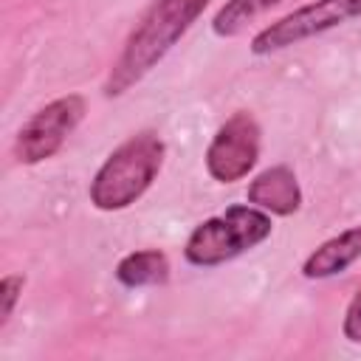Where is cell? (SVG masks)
Wrapping results in <instances>:
<instances>
[{"instance_id": "9", "label": "cell", "mask_w": 361, "mask_h": 361, "mask_svg": "<svg viewBox=\"0 0 361 361\" xmlns=\"http://www.w3.org/2000/svg\"><path fill=\"white\" fill-rule=\"evenodd\" d=\"M116 279L124 288H147V285H164L169 279V259L158 248H141L118 259Z\"/></svg>"}, {"instance_id": "10", "label": "cell", "mask_w": 361, "mask_h": 361, "mask_svg": "<svg viewBox=\"0 0 361 361\" xmlns=\"http://www.w3.org/2000/svg\"><path fill=\"white\" fill-rule=\"evenodd\" d=\"M282 0H228L220 6V11L212 20V31L217 37H237L243 34L257 17L276 8Z\"/></svg>"}, {"instance_id": "8", "label": "cell", "mask_w": 361, "mask_h": 361, "mask_svg": "<svg viewBox=\"0 0 361 361\" xmlns=\"http://www.w3.org/2000/svg\"><path fill=\"white\" fill-rule=\"evenodd\" d=\"M358 259H361V223L338 231L336 237L324 240L316 251H310L302 262V276L305 279H327V276L344 274Z\"/></svg>"}, {"instance_id": "7", "label": "cell", "mask_w": 361, "mask_h": 361, "mask_svg": "<svg viewBox=\"0 0 361 361\" xmlns=\"http://www.w3.org/2000/svg\"><path fill=\"white\" fill-rule=\"evenodd\" d=\"M245 197L251 206H257L268 214H276V217H288V214L299 212V206H302L299 180H296L293 169L285 164H276V166L259 172L248 183Z\"/></svg>"}, {"instance_id": "2", "label": "cell", "mask_w": 361, "mask_h": 361, "mask_svg": "<svg viewBox=\"0 0 361 361\" xmlns=\"http://www.w3.org/2000/svg\"><path fill=\"white\" fill-rule=\"evenodd\" d=\"M164 138L152 130H141L121 141L90 180V203L99 212H121L133 206L158 178L164 166Z\"/></svg>"}, {"instance_id": "1", "label": "cell", "mask_w": 361, "mask_h": 361, "mask_svg": "<svg viewBox=\"0 0 361 361\" xmlns=\"http://www.w3.org/2000/svg\"><path fill=\"white\" fill-rule=\"evenodd\" d=\"M212 0H152L130 31L121 54L107 71L104 96H121L138 85L192 28Z\"/></svg>"}, {"instance_id": "12", "label": "cell", "mask_w": 361, "mask_h": 361, "mask_svg": "<svg viewBox=\"0 0 361 361\" xmlns=\"http://www.w3.org/2000/svg\"><path fill=\"white\" fill-rule=\"evenodd\" d=\"M341 333L347 341L361 344V290L350 299L347 310H344V322H341Z\"/></svg>"}, {"instance_id": "4", "label": "cell", "mask_w": 361, "mask_h": 361, "mask_svg": "<svg viewBox=\"0 0 361 361\" xmlns=\"http://www.w3.org/2000/svg\"><path fill=\"white\" fill-rule=\"evenodd\" d=\"M350 20H361V0H313L290 14L279 17L276 23L265 25L251 39V54L265 56L285 51L290 45H299L310 37H319L336 25H344Z\"/></svg>"}, {"instance_id": "3", "label": "cell", "mask_w": 361, "mask_h": 361, "mask_svg": "<svg viewBox=\"0 0 361 361\" xmlns=\"http://www.w3.org/2000/svg\"><path fill=\"white\" fill-rule=\"evenodd\" d=\"M271 214L257 209V206H243L234 203L226 212L203 220L200 226L192 228L183 245V257L189 265L197 268H214L223 265L254 245L265 243L271 237Z\"/></svg>"}, {"instance_id": "6", "label": "cell", "mask_w": 361, "mask_h": 361, "mask_svg": "<svg viewBox=\"0 0 361 361\" xmlns=\"http://www.w3.org/2000/svg\"><path fill=\"white\" fill-rule=\"evenodd\" d=\"M259 124L248 110L228 116L206 147V172L217 183H234L245 178L259 158Z\"/></svg>"}, {"instance_id": "11", "label": "cell", "mask_w": 361, "mask_h": 361, "mask_svg": "<svg viewBox=\"0 0 361 361\" xmlns=\"http://www.w3.org/2000/svg\"><path fill=\"white\" fill-rule=\"evenodd\" d=\"M25 288V276L23 274H6L0 279V327H6V322L11 319L20 296Z\"/></svg>"}, {"instance_id": "5", "label": "cell", "mask_w": 361, "mask_h": 361, "mask_svg": "<svg viewBox=\"0 0 361 361\" xmlns=\"http://www.w3.org/2000/svg\"><path fill=\"white\" fill-rule=\"evenodd\" d=\"M85 113H87V102L79 93H68L48 102L20 127L14 138V158L28 166L54 158L68 141V135L82 124Z\"/></svg>"}]
</instances>
